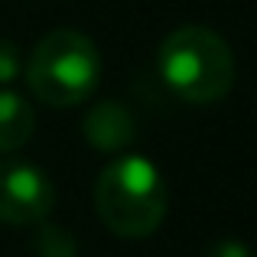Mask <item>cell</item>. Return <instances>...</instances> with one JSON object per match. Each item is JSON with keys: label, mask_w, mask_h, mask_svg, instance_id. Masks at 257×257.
Returning a JSON list of instances; mask_svg holds the SVG:
<instances>
[{"label": "cell", "mask_w": 257, "mask_h": 257, "mask_svg": "<svg viewBox=\"0 0 257 257\" xmlns=\"http://www.w3.org/2000/svg\"><path fill=\"white\" fill-rule=\"evenodd\" d=\"M166 182L157 163L127 153L101 170L94 182V212L117 238H150L166 218Z\"/></svg>", "instance_id": "obj_1"}, {"label": "cell", "mask_w": 257, "mask_h": 257, "mask_svg": "<svg viewBox=\"0 0 257 257\" xmlns=\"http://www.w3.org/2000/svg\"><path fill=\"white\" fill-rule=\"evenodd\" d=\"M160 78L173 94L192 104L221 101L234 85V56L208 26H179L160 43Z\"/></svg>", "instance_id": "obj_2"}, {"label": "cell", "mask_w": 257, "mask_h": 257, "mask_svg": "<svg viewBox=\"0 0 257 257\" xmlns=\"http://www.w3.org/2000/svg\"><path fill=\"white\" fill-rule=\"evenodd\" d=\"M30 91L52 107H72L91 98L101 82V52L85 33L52 30L23 62Z\"/></svg>", "instance_id": "obj_3"}, {"label": "cell", "mask_w": 257, "mask_h": 257, "mask_svg": "<svg viewBox=\"0 0 257 257\" xmlns=\"http://www.w3.org/2000/svg\"><path fill=\"white\" fill-rule=\"evenodd\" d=\"M56 205V189L39 166L23 160H0V221L39 225Z\"/></svg>", "instance_id": "obj_4"}, {"label": "cell", "mask_w": 257, "mask_h": 257, "mask_svg": "<svg viewBox=\"0 0 257 257\" xmlns=\"http://www.w3.org/2000/svg\"><path fill=\"white\" fill-rule=\"evenodd\" d=\"M82 134L85 140L101 153H117L127 150L137 137V127H134V114L127 111L117 101H98L82 120Z\"/></svg>", "instance_id": "obj_5"}, {"label": "cell", "mask_w": 257, "mask_h": 257, "mask_svg": "<svg viewBox=\"0 0 257 257\" xmlns=\"http://www.w3.org/2000/svg\"><path fill=\"white\" fill-rule=\"evenodd\" d=\"M33 107L17 91H0V153H13L33 137Z\"/></svg>", "instance_id": "obj_6"}, {"label": "cell", "mask_w": 257, "mask_h": 257, "mask_svg": "<svg viewBox=\"0 0 257 257\" xmlns=\"http://www.w3.org/2000/svg\"><path fill=\"white\" fill-rule=\"evenodd\" d=\"M33 251H36V257H78V241L62 225H43Z\"/></svg>", "instance_id": "obj_7"}, {"label": "cell", "mask_w": 257, "mask_h": 257, "mask_svg": "<svg viewBox=\"0 0 257 257\" xmlns=\"http://www.w3.org/2000/svg\"><path fill=\"white\" fill-rule=\"evenodd\" d=\"M23 75V52L17 43L0 36V85H10Z\"/></svg>", "instance_id": "obj_8"}, {"label": "cell", "mask_w": 257, "mask_h": 257, "mask_svg": "<svg viewBox=\"0 0 257 257\" xmlns=\"http://www.w3.org/2000/svg\"><path fill=\"white\" fill-rule=\"evenodd\" d=\"M205 257H251V251H247V244H241V241H218V244H212L205 251Z\"/></svg>", "instance_id": "obj_9"}]
</instances>
